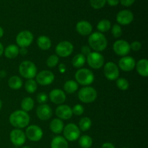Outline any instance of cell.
Segmentation results:
<instances>
[{
  "label": "cell",
  "mask_w": 148,
  "mask_h": 148,
  "mask_svg": "<svg viewBox=\"0 0 148 148\" xmlns=\"http://www.w3.org/2000/svg\"><path fill=\"white\" fill-rule=\"evenodd\" d=\"M21 108L22 110L25 112L30 111L34 107V101L30 97H25L21 101Z\"/></svg>",
  "instance_id": "cell-27"
},
{
  "label": "cell",
  "mask_w": 148,
  "mask_h": 148,
  "mask_svg": "<svg viewBox=\"0 0 148 148\" xmlns=\"http://www.w3.org/2000/svg\"><path fill=\"white\" fill-rule=\"evenodd\" d=\"M92 126V121L89 117L85 116L81 119L79 121V129L82 132L88 131Z\"/></svg>",
  "instance_id": "cell-31"
},
{
  "label": "cell",
  "mask_w": 148,
  "mask_h": 148,
  "mask_svg": "<svg viewBox=\"0 0 148 148\" xmlns=\"http://www.w3.org/2000/svg\"><path fill=\"white\" fill-rule=\"evenodd\" d=\"M64 137L67 141H76L80 137V130L79 127L75 124H68L64 127Z\"/></svg>",
  "instance_id": "cell-6"
},
{
  "label": "cell",
  "mask_w": 148,
  "mask_h": 148,
  "mask_svg": "<svg viewBox=\"0 0 148 148\" xmlns=\"http://www.w3.org/2000/svg\"><path fill=\"white\" fill-rule=\"evenodd\" d=\"M4 56L8 59H14L19 54L18 46L14 44L9 45L4 51Z\"/></svg>",
  "instance_id": "cell-25"
},
{
  "label": "cell",
  "mask_w": 148,
  "mask_h": 148,
  "mask_svg": "<svg viewBox=\"0 0 148 148\" xmlns=\"http://www.w3.org/2000/svg\"><path fill=\"white\" fill-rule=\"evenodd\" d=\"M87 62L92 69H99L103 66L104 57L99 52H91L87 56Z\"/></svg>",
  "instance_id": "cell-8"
},
{
  "label": "cell",
  "mask_w": 148,
  "mask_h": 148,
  "mask_svg": "<svg viewBox=\"0 0 148 148\" xmlns=\"http://www.w3.org/2000/svg\"><path fill=\"white\" fill-rule=\"evenodd\" d=\"M36 82L39 85L46 86L51 85L54 81L55 76L52 72L49 70H43L37 74L36 76Z\"/></svg>",
  "instance_id": "cell-12"
},
{
  "label": "cell",
  "mask_w": 148,
  "mask_h": 148,
  "mask_svg": "<svg viewBox=\"0 0 148 148\" xmlns=\"http://www.w3.org/2000/svg\"><path fill=\"white\" fill-rule=\"evenodd\" d=\"M59 56L56 54L51 55L49 58L47 59V61H46V64H47V66L49 67H54L59 63Z\"/></svg>",
  "instance_id": "cell-35"
},
{
  "label": "cell",
  "mask_w": 148,
  "mask_h": 148,
  "mask_svg": "<svg viewBox=\"0 0 148 148\" xmlns=\"http://www.w3.org/2000/svg\"><path fill=\"white\" fill-rule=\"evenodd\" d=\"M111 33H112L113 36L116 38H119L122 35V29H121V26L118 24L114 25L112 28H111Z\"/></svg>",
  "instance_id": "cell-37"
},
{
  "label": "cell",
  "mask_w": 148,
  "mask_h": 148,
  "mask_svg": "<svg viewBox=\"0 0 148 148\" xmlns=\"http://www.w3.org/2000/svg\"><path fill=\"white\" fill-rule=\"evenodd\" d=\"M37 101L38 103L40 104H45L48 101V96L46 93L44 92H40L37 95Z\"/></svg>",
  "instance_id": "cell-39"
},
{
  "label": "cell",
  "mask_w": 148,
  "mask_h": 148,
  "mask_svg": "<svg viewBox=\"0 0 148 148\" xmlns=\"http://www.w3.org/2000/svg\"><path fill=\"white\" fill-rule=\"evenodd\" d=\"M33 35L29 30H23L17 35L16 42L20 48H27L33 41Z\"/></svg>",
  "instance_id": "cell-7"
},
{
  "label": "cell",
  "mask_w": 148,
  "mask_h": 148,
  "mask_svg": "<svg viewBox=\"0 0 148 148\" xmlns=\"http://www.w3.org/2000/svg\"><path fill=\"white\" fill-rule=\"evenodd\" d=\"M56 53L58 56L61 57H67L70 56L73 52L74 46L71 42L67 40H63L59 42L56 46Z\"/></svg>",
  "instance_id": "cell-9"
},
{
  "label": "cell",
  "mask_w": 148,
  "mask_h": 148,
  "mask_svg": "<svg viewBox=\"0 0 148 148\" xmlns=\"http://www.w3.org/2000/svg\"><path fill=\"white\" fill-rule=\"evenodd\" d=\"M22 148H30V147H28V146H25V147H22Z\"/></svg>",
  "instance_id": "cell-51"
},
{
  "label": "cell",
  "mask_w": 148,
  "mask_h": 148,
  "mask_svg": "<svg viewBox=\"0 0 148 148\" xmlns=\"http://www.w3.org/2000/svg\"><path fill=\"white\" fill-rule=\"evenodd\" d=\"M111 22L108 20H101L97 25V29L100 31V33H105L111 29Z\"/></svg>",
  "instance_id": "cell-32"
},
{
  "label": "cell",
  "mask_w": 148,
  "mask_h": 148,
  "mask_svg": "<svg viewBox=\"0 0 148 148\" xmlns=\"http://www.w3.org/2000/svg\"><path fill=\"white\" fill-rule=\"evenodd\" d=\"M123 148H127V147H123Z\"/></svg>",
  "instance_id": "cell-52"
},
{
  "label": "cell",
  "mask_w": 148,
  "mask_h": 148,
  "mask_svg": "<svg viewBox=\"0 0 148 148\" xmlns=\"http://www.w3.org/2000/svg\"><path fill=\"white\" fill-rule=\"evenodd\" d=\"M49 98L54 104L62 105L66 101V94L60 89H53L49 93Z\"/></svg>",
  "instance_id": "cell-18"
},
{
  "label": "cell",
  "mask_w": 148,
  "mask_h": 148,
  "mask_svg": "<svg viewBox=\"0 0 148 148\" xmlns=\"http://www.w3.org/2000/svg\"><path fill=\"white\" fill-rule=\"evenodd\" d=\"M1 107H2V102H1V101L0 100V110L1 109Z\"/></svg>",
  "instance_id": "cell-50"
},
{
  "label": "cell",
  "mask_w": 148,
  "mask_h": 148,
  "mask_svg": "<svg viewBox=\"0 0 148 148\" xmlns=\"http://www.w3.org/2000/svg\"><path fill=\"white\" fill-rule=\"evenodd\" d=\"M75 79L77 82L83 86H88L94 82L95 76L90 69L86 68L78 69L75 73Z\"/></svg>",
  "instance_id": "cell-3"
},
{
  "label": "cell",
  "mask_w": 148,
  "mask_h": 148,
  "mask_svg": "<svg viewBox=\"0 0 148 148\" xmlns=\"http://www.w3.org/2000/svg\"><path fill=\"white\" fill-rule=\"evenodd\" d=\"M106 3V0H90V4L92 8L99 10L103 8Z\"/></svg>",
  "instance_id": "cell-36"
},
{
  "label": "cell",
  "mask_w": 148,
  "mask_h": 148,
  "mask_svg": "<svg viewBox=\"0 0 148 148\" xmlns=\"http://www.w3.org/2000/svg\"><path fill=\"white\" fill-rule=\"evenodd\" d=\"M37 45L41 50H49L51 46V40L48 36H40L37 39Z\"/></svg>",
  "instance_id": "cell-24"
},
{
  "label": "cell",
  "mask_w": 148,
  "mask_h": 148,
  "mask_svg": "<svg viewBox=\"0 0 148 148\" xmlns=\"http://www.w3.org/2000/svg\"><path fill=\"white\" fill-rule=\"evenodd\" d=\"M9 121L12 127L20 130L28 126L30 123V116L27 112L23 110H17L12 113Z\"/></svg>",
  "instance_id": "cell-1"
},
{
  "label": "cell",
  "mask_w": 148,
  "mask_h": 148,
  "mask_svg": "<svg viewBox=\"0 0 148 148\" xmlns=\"http://www.w3.org/2000/svg\"><path fill=\"white\" fill-rule=\"evenodd\" d=\"M3 35H4V30H3L2 27L0 26V38H1V37L3 36Z\"/></svg>",
  "instance_id": "cell-48"
},
{
  "label": "cell",
  "mask_w": 148,
  "mask_h": 148,
  "mask_svg": "<svg viewBox=\"0 0 148 148\" xmlns=\"http://www.w3.org/2000/svg\"><path fill=\"white\" fill-rule=\"evenodd\" d=\"M5 75H6L5 72H4V71L0 72V77H5Z\"/></svg>",
  "instance_id": "cell-49"
},
{
  "label": "cell",
  "mask_w": 148,
  "mask_h": 148,
  "mask_svg": "<svg viewBox=\"0 0 148 148\" xmlns=\"http://www.w3.org/2000/svg\"><path fill=\"white\" fill-rule=\"evenodd\" d=\"M25 134L26 137L32 142L40 141L43 135L42 129L37 125H30L27 127Z\"/></svg>",
  "instance_id": "cell-11"
},
{
  "label": "cell",
  "mask_w": 148,
  "mask_h": 148,
  "mask_svg": "<svg viewBox=\"0 0 148 148\" xmlns=\"http://www.w3.org/2000/svg\"><path fill=\"white\" fill-rule=\"evenodd\" d=\"M85 61H86L85 56H84L82 53H78L73 57L72 60V64L74 67L81 68L84 66Z\"/></svg>",
  "instance_id": "cell-29"
},
{
  "label": "cell",
  "mask_w": 148,
  "mask_h": 148,
  "mask_svg": "<svg viewBox=\"0 0 148 148\" xmlns=\"http://www.w3.org/2000/svg\"><path fill=\"white\" fill-rule=\"evenodd\" d=\"M106 2L111 7H115L119 4V0H106Z\"/></svg>",
  "instance_id": "cell-43"
},
{
  "label": "cell",
  "mask_w": 148,
  "mask_h": 148,
  "mask_svg": "<svg viewBox=\"0 0 148 148\" xmlns=\"http://www.w3.org/2000/svg\"><path fill=\"white\" fill-rule=\"evenodd\" d=\"M81 52L84 56L87 57L91 53V49L89 47V46H83L81 49Z\"/></svg>",
  "instance_id": "cell-41"
},
{
  "label": "cell",
  "mask_w": 148,
  "mask_h": 148,
  "mask_svg": "<svg viewBox=\"0 0 148 148\" xmlns=\"http://www.w3.org/2000/svg\"><path fill=\"white\" fill-rule=\"evenodd\" d=\"M56 115L61 120H67L72 118V110L70 106L67 105H60L56 109Z\"/></svg>",
  "instance_id": "cell-19"
},
{
  "label": "cell",
  "mask_w": 148,
  "mask_h": 148,
  "mask_svg": "<svg viewBox=\"0 0 148 148\" xmlns=\"http://www.w3.org/2000/svg\"><path fill=\"white\" fill-rule=\"evenodd\" d=\"M116 84L117 88L121 90H127L130 87V82H128V80L123 77H119L116 79Z\"/></svg>",
  "instance_id": "cell-34"
},
{
  "label": "cell",
  "mask_w": 148,
  "mask_h": 148,
  "mask_svg": "<svg viewBox=\"0 0 148 148\" xmlns=\"http://www.w3.org/2000/svg\"><path fill=\"white\" fill-rule=\"evenodd\" d=\"M3 53H4V46H3L2 43L0 42V57L2 56Z\"/></svg>",
  "instance_id": "cell-47"
},
{
  "label": "cell",
  "mask_w": 148,
  "mask_h": 148,
  "mask_svg": "<svg viewBox=\"0 0 148 148\" xmlns=\"http://www.w3.org/2000/svg\"><path fill=\"white\" fill-rule=\"evenodd\" d=\"M114 51L117 55L125 56L130 52V44L125 40H118L115 41L113 46Z\"/></svg>",
  "instance_id": "cell-13"
},
{
  "label": "cell",
  "mask_w": 148,
  "mask_h": 148,
  "mask_svg": "<svg viewBox=\"0 0 148 148\" xmlns=\"http://www.w3.org/2000/svg\"><path fill=\"white\" fill-rule=\"evenodd\" d=\"M19 72L22 77L26 79H33L37 75L36 64L30 61H24L19 66Z\"/></svg>",
  "instance_id": "cell-4"
},
{
  "label": "cell",
  "mask_w": 148,
  "mask_h": 148,
  "mask_svg": "<svg viewBox=\"0 0 148 148\" xmlns=\"http://www.w3.org/2000/svg\"><path fill=\"white\" fill-rule=\"evenodd\" d=\"M79 146L82 148H90L92 145V139L89 135H82L78 139Z\"/></svg>",
  "instance_id": "cell-30"
},
{
  "label": "cell",
  "mask_w": 148,
  "mask_h": 148,
  "mask_svg": "<svg viewBox=\"0 0 148 148\" xmlns=\"http://www.w3.org/2000/svg\"><path fill=\"white\" fill-rule=\"evenodd\" d=\"M134 20V15L131 11L124 10L120 11L116 15V21L119 24L122 25H130Z\"/></svg>",
  "instance_id": "cell-17"
},
{
  "label": "cell",
  "mask_w": 148,
  "mask_h": 148,
  "mask_svg": "<svg viewBox=\"0 0 148 148\" xmlns=\"http://www.w3.org/2000/svg\"><path fill=\"white\" fill-rule=\"evenodd\" d=\"M101 148H115V146L111 143H105L102 145Z\"/></svg>",
  "instance_id": "cell-44"
},
{
  "label": "cell",
  "mask_w": 148,
  "mask_h": 148,
  "mask_svg": "<svg viewBox=\"0 0 148 148\" xmlns=\"http://www.w3.org/2000/svg\"><path fill=\"white\" fill-rule=\"evenodd\" d=\"M103 72L108 80H116L119 77V69L115 63L108 62L104 66Z\"/></svg>",
  "instance_id": "cell-10"
},
{
  "label": "cell",
  "mask_w": 148,
  "mask_h": 148,
  "mask_svg": "<svg viewBox=\"0 0 148 148\" xmlns=\"http://www.w3.org/2000/svg\"><path fill=\"white\" fill-rule=\"evenodd\" d=\"M76 30L79 35L82 36H90L92 33V26L86 20H81L76 25Z\"/></svg>",
  "instance_id": "cell-20"
},
{
  "label": "cell",
  "mask_w": 148,
  "mask_h": 148,
  "mask_svg": "<svg viewBox=\"0 0 148 148\" xmlns=\"http://www.w3.org/2000/svg\"><path fill=\"white\" fill-rule=\"evenodd\" d=\"M64 122L60 119H53L49 124V128L51 131L54 134H60L63 132Z\"/></svg>",
  "instance_id": "cell-22"
},
{
  "label": "cell",
  "mask_w": 148,
  "mask_h": 148,
  "mask_svg": "<svg viewBox=\"0 0 148 148\" xmlns=\"http://www.w3.org/2000/svg\"><path fill=\"white\" fill-rule=\"evenodd\" d=\"M119 66L121 70L124 72H130L135 68L136 62L132 56H123L119 62Z\"/></svg>",
  "instance_id": "cell-16"
},
{
  "label": "cell",
  "mask_w": 148,
  "mask_h": 148,
  "mask_svg": "<svg viewBox=\"0 0 148 148\" xmlns=\"http://www.w3.org/2000/svg\"><path fill=\"white\" fill-rule=\"evenodd\" d=\"M64 91L68 94H72L78 90V83L75 80H68L64 85Z\"/></svg>",
  "instance_id": "cell-28"
},
{
  "label": "cell",
  "mask_w": 148,
  "mask_h": 148,
  "mask_svg": "<svg viewBox=\"0 0 148 148\" xmlns=\"http://www.w3.org/2000/svg\"><path fill=\"white\" fill-rule=\"evenodd\" d=\"M72 114L75 116H81L84 114V107L80 104H77L72 108Z\"/></svg>",
  "instance_id": "cell-38"
},
{
  "label": "cell",
  "mask_w": 148,
  "mask_h": 148,
  "mask_svg": "<svg viewBox=\"0 0 148 148\" xmlns=\"http://www.w3.org/2000/svg\"><path fill=\"white\" fill-rule=\"evenodd\" d=\"M136 69L139 75L144 77H148V61L146 59H142L136 63Z\"/></svg>",
  "instance_id": "cell-21"
},
{
  "label": "cell",
  "mask_w": 148,
  "mask_h": 148,
  "mask_svg": "<svg viewBox=\"0 0 148 148\" xmlns=\"http://www.w3.org/2000/svg\"><path fill=\"white\" fill-rule=\"evenodd\" d=\"M130 49L134 51H138L142 49V44L140 41H134L130 45Z\"/></svg>",
  "instance_id": "cell-40"
},
{
  "label": "cell",
  "mask_w": 148,
  "mask_h": 148,
  "mask_svg": "<svg viewBox=\"0 0 148 148\" xmlns=\"http://www.w3.org/2000/svg\"><path fill=\"white\" fill-rule=\"evenodd\" d=\"M97 91L94 88L86 86L81 88L78 92V98L79 101L85 103H90L94 102L97 98Z\"/></svg>",
  "instance_id": "cell-5"
},
{
  "label": "cell",
  "mask_w": 148,
  "mask_h": 148,
  "mask_svg": "<svg viewBox=\"0 0 148 148\" xmlns=\"http://www.w3.org/2000/svg\"><path fill=\"white\" fill-rule=\"evenodd\" d=\"M0 78H1V77H0Z\"/></svg>",
  "instance_id": "cell-53"
},
{
  "label": "cell",
  "mask_w": 148,
  "mask_h": 148,
  "mask_svg": "<svg viewBox=\"0 0 148 148\" xmlns=\"http://www.w3.org/2000/svg\"><path fill=\"white\" fill-rule=\"evenodd\" d=\"M27 48H20V49H19V53H20L21 55H25L27 54Z\"/></svg>",
  "instance_id": "cell-46"
},
{
  "label": "cell",
  "mask_w": 148,
  "mask_h": 148,
  "mask_svg": "<svg viewBox=\"0 0 148 148\" xmlns=\"http://www.w3.org/2000/svg\"><path fill=\"white\" fill-rule=\"evenodd\" d=\"M121 4L124 7H130V6L132 5L135 0H119Z\"/></svg>",
  "instance_id": "cell-42"
},
{
  "label": "cell",
  "mask_w": 148,
  "mask_h": 148,
  "mask_svg": "<svg viewBox=\"0 0 148 148\" xmlns=\"http://www.w3.org/2000/svg\"><path fill=\"white\" fill-rule=\"evenodd\" d=\"M89 47L95 51V52L102 51L106 49L108 46V41L103 34L100 32H95L91 33L88 38Z\"/></svg>",
  "instance_id": "cell-2"
},
{
  "label": "cell",
  "mask_w": 148,
  "mask_h": 148,
  "mask_svg": "<svg viewBox=\"0 0 148 148\" xmlns=\"http://www.w3.org/2000/svg\"><path fill=\"white\" fill-rule=\"evenodd\" d=\"M52 109L48 104H40L37 107L36 115L41 121H47L52 116Z\"/></svg>",
  "instance_id": "cell-15"
},
{
  "label": "cell",
  "mask_w": 148,
  "mask_h": 148,
  "mask_svg": "<svg viewBox=\"0 0 148 148\" xmlns=\"http://www.w3.org/2000/svg\"><path fill=\"white\" fill-rule=\"evenodd\" d=\"M51 148H68L69 144L66 139L62 136H57L53 137L51 143Z\"/></svg>",
  "instance_id": "cell-23"
},
{
  "label": "cell",
  "mask_w": 148,
  "mask_h": 148,
  "mask_svg": "<svg viewBox=\"0 0 148 148\" xmlns=\"http://www.w3.org/2000/svg\"><path fill=\"white\" fill-rule=\"evenodd\" d=\"M38 88V83L33 79H30L25 83V89L28 93H34Z\"/></svg>",
  "instance_id": "cell-33"
},
{
  "label": "cell",
  "mask_w": 148,
  "mask_h": 148,
  "mask_svg": "<svg viewBox=\"0 0 148 148\" xmlns=\"http://www.w3.org/2000/svg\"><path fill=\"white\" fill-rule=\"evenodd\" d=\"M10 138L12 143L16 147H20L25 144L26 140V136L25 132H23L20 129L13 130L10 132Z\"/></svg>",
  "instance_id": "cell-14"
},
{
  "label": "cell",
  "mask_w": 148,
  "mask_h": 148,
  "mask_svg": "<svg viewBox=\"0 0 148 148\" xmlns=\"http://www.w3.org/2000/svg\"><path fill=\"white\" fill-rule=\"evenodd\" d=\"M59 69L60 71V72L62 73H64L65 71H66V66H65L64 64H60L59 66Z\"/></svg>",
  "instance_id": "cell-45"
},
{
  "label": "cell",
  "mask_w": 148,
  "mask_h": 148,
  "mask_svg": "<svg viewBox=\"0 0 148 148\" xmlns=\"http://www.w3.org/2000/svg\"><path fill=\"white\" fill-rule=\"evenodd\" d=\"M8 85L13 90H18L23 86V80L19 76H12L8 80Z\"/></svg>",
  "instance_id": "cell-26"
}]
</instances>
